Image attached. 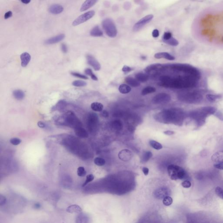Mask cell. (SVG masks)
I'll return each mask as SVG.
<instances>
[{"instance_id":"7c38bea8","label":"cell","mask_w":223,"mask_h":223,"mask_svg":"<svg viewBox=\"0 0 223 223\" xmlns=\"http://www.w3.org/2000/svg\"><path fill=\"white\" fill-rule=\"evenodd\" d=\"M64 10V8L62 5L58 4H54L51 5L49 9L50 13L53 14H58L61 13Z\"/></svg>"},{"instance_id":"d6a6232c","label":"cell","mask_w":223,"mask_h":223,"mask_svg":"<svg viewBox=\"0 0 223 223\" xmlns=\"http://www.w3.org/2000/svg\"><path fill=\"white\" fill-rule=\"evenodd\" d=\"M173 200L172 198L170 196H166L163 198V202L164 205L169 206L172 204Z\"/></svg>"},{"instance_id":"4dcf8cb0","label":"cell","mask_w":223,"mask_h":223,"mask_svg":"<svg viewBox=\"0 0 223 223\" xmlns=\"http://www.w3.org/2000/svg\"><path fill=\"white\" fill-rule=\"evenodd\" d=\"M85 72L87 75H90V76H91L92 80L95 81L98 80V79L97 76L95 75L94 74L92 71V70H91L90 69L88 68V69H85Z\"/></svg>"},{"instance_id":"ee69618b","label":"cell","mask_w":223,"mask_h":223,"mask_svg":"<svg viewBox=\"0 0 223 223\" xmlns=\"http://www.w3.org/2000/svg\"><path fill=\"white\" fill-rule=\"evenodd\" d=\"M159 32L157 29H154L153 31L152 36L154 38H157L159 36Z\"/></svg>"},{"instance_id":"ba28073f","label":"cell","mask_w":223,"mask_h":223,"mask_svg":"<svg viewBox=\"0 0 223 223\" xmlns=\"http://www.w3.org/2000/svg\"><path fill=\"white\" fill-rule=\"evenodd\" d=\"M165 66L161 64H153L147 66L144 71L146 73H151L153 72L161 70L165 68Z\"/></svg>"},{"instance_id":"e575fe53","label":"cell","mask_w":223,"mask_h":223,"mask_svg":"<svg viewBox=\"0 0 223 223\" xmlns=\"http://www.w3.org/2000/svg\"><path fill=\"white\" fill-rule=\"evenodd\" d=\"M94 179V176L92 174H89L86 176V180H85V182L83 184L82 186L84 187V186H86L88 183L91 182Z\"/></svg>"},{"instance_id":"7a4b0ae2","label":"cell","mask_w":223,"mask_h":223,"mask_svg":"<svg viewBox=\"0 0 223 223\" xmlns=\"http://www.w3.org/2000/svg\"><path fill=\"white\" fill-rule=\"evenodd\" d=\"M173 70L180 72L184 74L192 75L201 79V73L200 71L195 67L186 64H173L166 66Z\"/></svg>"},{"instance_id":"f35d334b","label":"cell","mask_w":223,"mask_h":223,"mask_svg":"<svg viewBox=\"0 0 223 223\" xmlns=\"http://www.w3.org/2000/svg\"><path fill=\"white\" fill-rule=\"evenodd\" d=\"M10 142L14 146L18 145L21 143V141L19 138H14L11 139Z\"/></svg>"},{"instance_id":"f546056e","label":"cell","mask_w":223,"mask_h":223,"mask_svg":"<svg viewBox=\"0 0 223 223\" xmlns=\"http://www.w3.org/2000/svg\"><path fill=\"white\" fill-rule=\"evenodd\" d=\"M87 84L86 82L82 80H75L72 83V85L75 87H85Z\"/></svg>"},{"instance_id":"8d00e7d4","label":"cell","mask_w":223,"mask_h":223,"mask_svg":"<svg viewBox=\"0 0 223 223\" xmlns=\"http://www.w3.org/2000/svg\"><path fill=\"white\" fill-rule=\"evenodd\" d=\"M71 74L73 76H75L78 78H80V79H83V80H88V78L85 75H82L81 74L79 73L75 72H72L71 73Z\"/></svg>"},{"instance_id":"52a82bcc","label":"cell","mask_w":223,"mask_h":223,"mask_svg":"<svg viewBox=\"0 0 223 223\" xmlns=\"http://www.w3.org/2000/svg\"><path fill=\"white\" fill-rule=\"evenodd\" d=\"M87 62L88 64L91 66L95 71H99L101 69V65L95 57L90 54L86 55Z\"/></svg>"},{"instance_id":"ffe728a7","label":"cell","mask_w":223,"mask_h":223,"mask_svg":"<svg viewBox=\"0 0 223 223\" xmlns=\"http://www.w3.org/2000/svg\"><path fill=\"white\" fill-rule=\"evenodd\" d=\"M66 212L69 213H81L82 212V209L78 205H72L67 208Z\"/></svg>"},{"instance_id":"30bf717a","label":"cell","mask_w":223,"mask_h":223,"mask_svg":"<svg viewBox=\"0 0 223 223\" xmlns=\"http://www.w3.org/2000/svg\"><path fill=\"white\" fill-rule=\"evenodd\" d=\"M65 37V35L64 34H60L57 35V36L54 37H52L50 39H48L44 41V43L45 44H54L57 43L59 42L64 39Z\"/></svg>"},{"instance_id":"f5cc1de1","label":"cell","mask_w":223,"mask_h":223,"mask_svg":"<svg viewBox=\"0 0 223 223\" xmlns=\"http://www.w3.org/2000/svg\"><path fill=\"white\" fill-rule=\"evenodd\" d=\"M222 42H223V37L222 39Z\"/></svg>"},{"instance_id":"816d5d0a","label":"cell","mask_w":223,"mask_h":223,"mask_svg":"<svg viewBox=\"0 0 223 223\" xmlns=\"http://www.w3.org/2000/svg\"><path fill=\"white\" fill-rule=\"evenodd\" d=\"M39 204H35V207H36V208H39Z\"/></svg>"},{"instance_id":"ab89813d","label":"cell","mask_w":223,"mask_h":223,"mask_svg":"<svg viewBox=\"0 0 223 223\" xmlns=\"http://www.w3.org/2000/svg\"><path fill=\"white\" fill-rule=\"evenodd\" d=\"M182 186L183 187L185 188H189L191 186V182L189 181H184L181 184Z\"/></svg>"},{"instance_id":"4316f807","label":"cell","mask_w":223,"mask_h":223,"mask_svg":"<svg viewBox=\"0 0 223 223\" xmlns=\"http://www.w3.org/2000/svg\"><path fill=\"white\" fill-rule=\"evenodd\" d=\"M152 156L153 154L151 152H145L142 155V161L143 163L147 162Z\"/></svg>"},{"instance_id":"9a60e30c","label":"cell","mask_w":223,"mask_h":223,"mask_svg":"<svg viewBox=\"0 0 223 223\" xmlns=\"http://www.w3.org/2000/svg\"><path fill=\"white\" fill-rule=\"evenodd\" d=\"M97 2V1H95V0H87L85 1L82 4L80 9L81 11L87 10L93 6Z\"/></svg>"},{"instance_id":"74e56055","label":"cell","mask_w":223,"mask_h":223,"mask_svg":"<svg viewBox=\"0 0 223 223\" xmlns=\"http://www.w3.org/2000/svg\"><path fill=\"white\" fill-rule=\"evenodd\" d=\"M172 34L170 32H165L163 36V41H167L172 37Z\"/></svg>"},{"instance_id":"b9f144b4","label":"cell","mask_w":223,"mask_h":223,"mask_svg":"<svg viewBox=\"0 0 223 223\" xmlns=\"http://www.w3.org/2000/svg\"><path fill=\"white\" fill-rule=\"evenodd\" d=\"M132 71V69L129 66L127 65H124L122 69V71L124 72L127 73L129 72Z\"/></svg>"},{"instance_id":"44dd1931","label":"cell","mask_w":223,"mask_h":223,"mask_svg":"<svg viewBox=\"0 0 223 223\" xmlns=\"http://www.w3.org/2000/svg\"><path fill=\"white\" fill-rule=\"evenodd\" d=\"M125 81L129 85L132 87H138L140 85V82L132 77H126L125 79Z\"/></svg>"},{"instance_id":"f1b7e54d","label":"cell","mask_w":223,"mask_h":223,"mask_svg":"<svg viewBox=\"0 0 223 223\" xmlns=\"http://www.w3.org/2000/svg\"><path fill=\"white\" fill-rule=\"evenodd\" d=\"M206 98L209 101L214 102L217 100H219L221 98V96L216 95L207 94L206 95Z\"/></svg>"},{"instance_id":"cb8c5ba5","label":"cell","mask_w":223,"mask_h":223,"mask_svg":"<svg viewBox=\"0 0 223 223\" xmlns=\"http://www.w3.org/2000/svg\"><path fill=\"white\" fill-rule=\"evenodd\" d=\"M13 95L15 99L18 100H22L24 98V93L23 91L20 90H15L13 92Z\"/></svg>"},{"instance_id":"6da1fadb","label":"cell","mask_w":223,"mask_h":223,"mask_svg":"<svg viewBox=\"0 0 223 223\" xmlns=\"http://www.w3.org/2000/svg\"><path fill=\"white\" fill-rule=\"evenodd\" d=\"M159 80L160 86L175 89H184L195 87L198 84L200 79L192 75H184L174 78L169 76H162Z\"/></svg>"},{"instance_id":"836d02e7","label":"cell","mask_w":223,"mask_h":223,"mask_svg":"<svg viewBox=\"0 0 223 223\" xmlns=\"http://www.w3.org/2000/svg\"><path fill=\"white\" fill-rule=\"evenodd\" d=\"M86 174V171L84 167L80 166L77 170V174L80 177H83L85 176Z\"/></svg>"},{"instance_id":"ac0fdd59","label":"cell","mask_w":223,"mask_h":223,"mask_svg":"<svg viewBox=\"0 0 223 223\" xmlns=\"http://www.w3.org/2000/svg\"><path fill=\"white\" fill-rule=\"evenodd\" d=\"M75 133L77 136L82 138H87L88 137V134L87 131L81 126L75 128Z\"/></svg>"},{"instance_id":"d6986e66","label":"cell","mask_w":223,"mask_h":223,"mask_svg":"<svg viewBox=\"0 0 223 223\" xmlns=\"http://www.w3.org/2000/svg\"><path fill=\"white\" fill-rule=\"evenodd\" d=\"M135 78L138 82H145L148 81V79H149V76L146 74L139 72L136 74Z\"/></svg>"},{"instance_id":"bcb514c9","label":"cell","mask_w":223,"mask_h":223,"mask_svg":"<svg viewBox=\"0 0 223 223\" xmlns=\"http://www.w3.org/2000/svg\"><path fill=\"white\" fill-rule=\"evenodd\" d=\"M5 202H6V199H5V197L2 195H1V196H0V205L1 206L4 205L5 204Z\"/></svg>"},{"instance_id":"8fae6325","label":"cell","mask_w":223,"mask_h":223,"mask_svg":"<svg viewBox=\"0 0 223 223\" xmlns=\"http://www.w3.org/2000/svg\"><path fill=\"white\" fill-rule=\"evenodd\" d=\"M171 99L170 95L166 93H160L156 95L154 98L153 101L155 103H161L169 101Z\"/></svg>"},{"instance_id":"83f0119b","label":"cell","mask_w":223,"mask_h":223,"mask_svg":"<svg viewBox=\"0 0 223 223\" xmlns=\"http://www.w3.org/2000/svg\"><path fill=\"white\" fill-rule=\"evenodd\" d=\"M163 42L165 43L166 44L169 45H171L173 46H176L179 44V42L174 38V37H172L170 39L167 41H163Z\"/></svg>"},{"instance_id":"7402d4cb","label":"cell","mask_w":223,"mask_h":223,"mask_svg":"<svg viewBox=\"0 0 223 223\" xmlns=\"http://www.w3.org/2000/svg\"><path fill=\"white\" fill-rule=\"evenodd\" d=\"M91 108L95 112H101L104 108V106L102 103L98 102L92 103Z\"/></svg>"},{"instance_id":"681fc988","label":"cell","mask_w":223,"mask_h":223,"mask_svg":"<svg viewBox=\"0 0 223 223\" xmlns=\"http://www.w3.org/2000/svg\"><path fill=\"white\" fill-rule=\"evenodd\" d=\"M38 126L40 128H44L45 127V125L42 122H39L38 123Z\"/></svg>"},{"instance_id":"277c9868","label":"cell","mask_w":223,"mask_h":223,"mask_svg":"<svg viewBox=\"0 0 223 223\" xmlns=\"http://www.w3.org/2000/svg\"><path fill=\"white\" fill-rule=\"evenodd\" d=\"M102 26L105 33L109 37L114 38L117 36V29L111 19L109 18L105 19L102 22Z\"/></svg>"},{"instance_id":"4fadbf2b","label":"cell","mask_w":223,"mask_h":223,"mask_svg":"<svg viewBox=\"0 0 223 223\" xmlns=\"http://www.w3.org/2000/svg\"><path fill=\"white\" fill-rule=\"evenodd\" d=\"M154 57L156 59H165L168 60L173 61L175 60V58L168 52H162L157 53L154 55Z\"/></svg>"},{"instance_id":"1f68e13d","label":"cell","mask_w":223,"mask_h":223,"mask_svg":"<svg viewBox=\"0 0 223 223\" xmlns=\"http://www.w3.org/2000/svg\"><path fill=\"white\" fill-rule=\"evenodd\" d=\"M95 163L98 166H103L105 164V161L104 159L100 157H96L94 161Z\"/></svg>"},{"instance_id":"3957f363","label":"cell","mask_w":223,"mask_h":223,"mask_svg":"<svg viewBox=\"0 0 223 223\" xmlns=\"http://www.w3.org/2000/svg\"><path fill=\"white\" fill-rule=\"evenodd\" d=\"M167 171L171 179L174 181L183 180L185 177L184 170L181 166L176 165H170L167 167Z\"/></svg>"},{"instance_id":"2e32d148","label":"cell","mask_w":223,"mask_h":223,"mask_svg":"<svg viewBox=\"0 0 223 223\" xmlns=\"http://www.w3.org/2000/svg\"><path fill=\"white\" fill-rule=\"evenodd\" d=\"M212 160L213 162L217 163L223 162V151L215 153L212 156Z\"/></svg>"},{"instance_id":"9c48e42d","label":"cell","mask_w":223,"mask_h":223,"mask_svg":"<svg viewBox=\"0 0 223 223\" xmlns=\"http://www.w3.org/2000/svg\"><path fill=\"white\" fill-rule=\"evenodd\" d=\"M133 153L128 150H123L120 151L118 156L120 160L124 161H127L131 159L133 157Z\"/></svg>"},{"instance_id":"5b68a950","label":"cell","mask_w":223,"mask_h":223,"mask_svg":"<svg viewBox=\"0 0 223 223\" xmlns=\"http://www.w3.org/2000/svg\"><path fill=\"white\" fill-rule=\"evenodd\" d=\"M95 14V12L94 11H90L87 12L75 19L72 23V25L75 26L79 25L81 24L86 22L93 17Z\"/></svg>"},{"instance_id":"d4e9b609","label":"cell","mask_w":223,"mask_h":223,"mask_svg":"<svg viewBox=\"0 0 223 223\" xmlns=\"http://www.w3.org/2000/svg\"><path fill=\"white\" fill-rule=\"evenodd\" d=\"M156 91V89L154 87H152V86H147L142 90L141 94L143 95H145L149 94L155 92Z\"/></svg>"},{"instance_id":"603a6c76","label":"cell","mask_w":223,"mask_h":223,"mask_svg":"<svg viewBox=\"0 0 223 223\" xmlns=\"http://www.w3.org/2000/svg\"><path fill=\"white\" fill-rule=\"evenodd\" d=\"M119 90L120 92L123 94L129 93L131 91V88L126 84L121 85L119 86Z\"/></svg>"},{"instance_id":"e0dca14e","label":"cell","mask_w":223,"mask_h":223,"mask_svg":"<svg viewBox=\"0 0 223 223\" xmlns=\"http://www.w3.org/2000/svg\"><path fill=\"white\" fill-rule=\"evenodd\" d=\"M90 34L93 37H101L103 36V34L99 26H96L91 30Z\"/></svg>"},{"instance_id":"8992f818","label":"cell","mask_w":223,"mask_h":223,"mask_svg":"<svg viewBox=\"0 0 223 223\" xmlns=\"http://www.w3.org/2000/svg\"><path fill=\"white\" fill-rule=\"evenodd\" d=\"M153 18V14H149L145 16L136 23L133 27V31L135 32H138L148 23L150 22Z\"/></svg>"},{"instance_id":"7dc6e473","label":"cell","mask_w":223,"mask_h":223,"mask_svg":"<svg viewBox=\"0 0 223 223\" xmlns=\"http://www.w3.org/2000/svg\"><path fill=\"white\" fill-rule=\"evenodd\" d=\"M142 171L143 173L144 174L145 176L148 175L149 173V169L147 167H144L142 169Z\"/></svg>"},{"instance_id":"484cf974","label":"cell","mask_w":223,"mask_h":223,"mask_svg":"<svg viewBox=\"0 0 223 223\" xmlns=\"http://www.w3.org/2000/svg\"><path fill=\"white\" fill-rule=\"evenodd\" d=\"M149 144L152 147L156 150H161L163 148V146L159 142L156 141H153V140L150 141Z\"/></svg>"},{"instance_id":"d590c367","label":"cell","mask_w":223,"mask_h":223,"mask_svg":"<svg viewBox=\"0 0 223 223\" xmlns=\"http://www.w3.org/2000/svg\"><path fill=\"white\" fill-rule=\"evenodd\" d=\"M216 194L219 196L221 199L223 200V190L221 187L217 186L215 190Z\"/></svg>"},{"instance_id":"7bdbcfd3","label":"cell","mask_w":223,"mask_h":223,"mask_svg":"<svg viewBox=\"0 0 223 223\" xmlns=\"http://www.w3.org/2000/svg\"><path fill=\"white\" fill-rule=\"evenodd\" d=\"M61 49L62 52L64 53H66L68 52V48L65 44H62L61 45Z\"/></svg>"},{"instance_id":"5bb4252c","label":"cell","mask_w":223,"mask_h":223,"mask_svg":"<svg viewBox=\"0 0 223 223\" xmlns=\"http://www.w3.org/2000/svg\"><path fill=\"white\" fill-rule=\"evenodd\" d=\"M20 58L22 66L23 67H25L29 63L31 57L29 54L27 52H24L21 54Z\"/></svg>"},{"instance_id":"60d3db41","label":"cell","mask_w":223,"mask_h":223,"mask_svg":"<svg viewBox=\"0 0 223 223\" xmlns=\"http://www.w3.org/2000/svg\"><path fill=\"white\" fill-rule=\"evenodd\" d=\"M214 167L219 170H223V162L215 163L214 164Z\"/></svg>"},{"instance_id":"f6af8a7d","label":"cell","mask_w":223,"mask_h":223,"mask_svg":"<svg viewBox=\"0 0 223 223\" xmlns=\"http://www.w3.org/2000/svg\"><path fill=\"white\" fill-rule=\"evenodd\" d=\"M12 15V12L11 11H9L6 12L4 14V18L5 19H8L9 18L11 17Z\"/></svg>"},{"instance_id":"f907efd6","label":"cell","mask_w":223,"mask_h":223,"mask_svg":"<svg viewBox=\"0 0 223 223\" xmlns=\"http://www.w3.org/2000/svg\"><path fill=\"white\" fill-rule=\"evenodd\" d=\"M22 2L23 4H28L29 3L31 2V1H28V0H24V1H21Z\"/></svg>"},{"instance_id":"c3c4849f","label":"cell","mask_w":223,"mask_h":223,"mask_svg":"<svg viewBox=\"0 0 223 223\" xmlns=\"http://www.w3.org/2000/svg\"><path fill=\"white\" fill-rule=\"evenodd\" d=\"M163 133L166 135L171 136L175 133V132L171 131H165L163 132Z\"/></svg>"}]
</instances>
